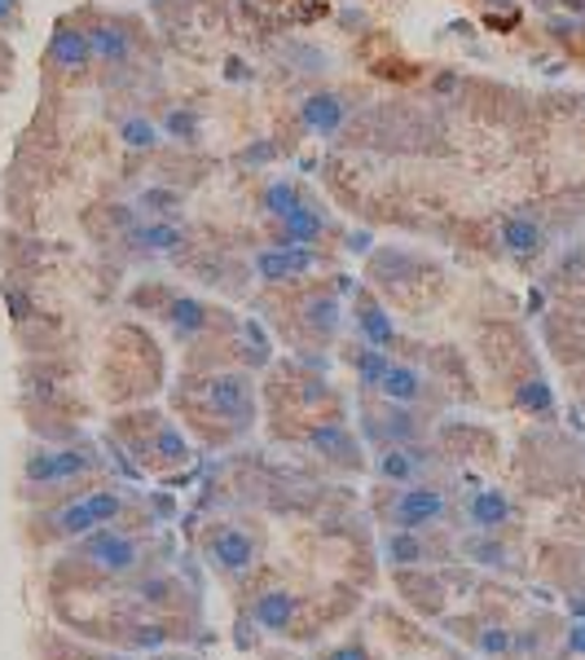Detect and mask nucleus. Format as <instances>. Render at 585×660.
I'll return each mask as SVG.
<instances>
[{
	"label": "nucleus",
	"mask_w": 585,
	"mask_h": 660,
	"mask_svg": "<svg viewBox=\"0 0 585 660\" xmlns=\"http://www.w3.org/2000/svg\"><path fill=\"white\" fill-rule=\"evenodd\" d=\"M203 401L212 414H221L234 427H252L256 423V387L247 374H212L203 383Z\"/></svg>",
	"instance_id": "1"
},
{
	"label": "nucleus",
	"mask_w": 585,
	"mask_h": 660,
	"mask_svg": "<svg viewBox=\"0 0 585 660\" xmlns=\"http://www.w3.org/2000/svg\"><path fill=\"white\" fill-rule=\"evenodd\" d=\"M84 560H88L93 568H102V573L119 577V573H132V568L141 564V551H137L132 537H124V533H115L110 524H102V529H93V533L84 537Z\"/></svg>",
	"instance_id": "2"
},
{
	"label": "nucleus",
	"mask_w": 585,
	"mask_h": 660,
	"mask_svg": "<svg viewBox=\"0 0 585 660\" xmlns=\"http://www.w3.org/2000/svg\"><path fill=\"white\" fill-rule=\"evenodd\" d=\"M317 265H321V256H317L312 247H299V243H278V247H265V252L256 256V274H260V283H274V287L312 274Z\"/></svg>",
	"instance_id": "3"
},
{
	"label": "nucleus",
	"mask_w": 585,
	"mask_h": 660,
	"mask_svg": "<svg viewBox=\"0 0 585 660\" xmlns=\"http://www.w3.org/2000/svg\"><path fill=\"white\" fill-rule=\"evenodd\" d=\"M445 515V493L440 489H432V485H410L396 502H392V520L401 524V529H427V524H436Z\"/></svg>",
	"instance_id": "4"
},
{
	"label": "nucleus",
	"mask_w": 585,
	"mask_h": 660,
	"mask_svg": "<svg viewBox=\"0 0 585 660\" xmlns=\"http://www.w3.org/2000/svg\"><path fill=\"white\" fill-rule=\"evenodd\" d=\"M88 44H93V62L102 66H124L137 49V35L124 18H102L97 26H88Z\"/></svg>",
	"instance_id": "5"
},
{
	"label": "nucleus",
	"mask_w": 585,
	"mask_h": 660,
	"mask_svg": "<svg viewBox=\"0 0 585 660\" xmlns=\"http://www.w3.org/2000/svg\"><path fill=\"white\" fill-rule=\"evenodd\" d=\"M49 62L57 71H88L93 66V44H88V26L79 22H57L49 35Z\"/></svg>",
	"instance_id": "6"
},
{
	"label": "nucleus",
	"mask_w": 585,
	"mask_h": 660,
	"mask_svg": "<svg viewBox=\"0 0 585 660\" xmlns=\"http://www.w3.org/2000/svg\"><path fill=\"white\" fill-rule=\"evenodd\" d=\"M432 467V454L427 449H414V440L410 445H383L379 449V458H374V471L383 476V480H392V485H410L418 471H427Z\"/></svg>",
	"instance_id": "7"
},
{
	"label": "nucleus",
	"mask_w": 585,
	"mask_h": 660,
	"mask_svg": "<svg viewBox=\"0 0 585 660\" xmlns=\"http://www.w3.org/2000/svg\"><path fill=\"white\" fill-rule=\"evenodd\" d=\"M308 449L321 454V458H330V462H339V467H357V458H361L357 436L343 423H317L308 432Z\"/></svg>",
	"instance_id": "8"
},
{
	"label": "nucleus",
	"mask_w": 585,
	"mask_h": 660,
	"mask_svg": "<svg viewBox=\"0 0 585 660\" xmlns=\"http://www.w3.org/2000/svg\"><path fill=\"white\" fill-rule=\"evenodd\" d=\"M502 247H507L511 256H520V260H533V256H542V247H546V230L538 225V216L511 212V216L502 221Z\"/></svg>",
	"instance_id": "9"
},
{
	"label": "nucleus",
	"mask_w": 585,
	"mask_h": 660,
	"mask_svg": "<svg viewBox=\"0 0 585 660\" xmlns=\"http://www.w3.org/2000/svg\"><path fill=\"white\" fill-rule=\"evenodd\" d=\"M418 432H423V423L410 414V405H392V401H387L383 414H374V418L365 423V436H374V440H383V445H410Z\"/></svg>",
	"instance_id": "10"
},
{
	"label": "nucleus",
	"mask_w": 585,
	"mask_h": 660,
	"mask_svg": "<svg viewBox=\"0 0 585 660\" xmlns=\"http://www.w3.org/2000/svg\"><path fill=\"white\" fill-rule=\"evenodd\" d=\"M212 564L221 573H247L256 564V542L243 529H221L212 537Z\"/></svg>",
	"instance_id": "11"
},
{
	"label": "nucleus",
	"mask_w": 585,
	"mask_h": 660,
	"mask_svg": "<svg viewBox=\"0 0 585 660\" xmlns=\"http://www.w3.org/2000/svg\"><path fill=\"white\" fill-rule=\"evenodd\" d=\"M128 243L141 247V252L168 256V252H181V247H185V230L172 225V221H137V225H128Z\"/></svg>",
	"instance_id": "12"
},
{
	"label": "nucleus",
	"mask_w": 585,
	"mask_h": 660,
	"mask_svg": "<svg viewBox=\"0 0 585 660\" xmlns=\"http://www.w3.org/2000/svg\"><path fill=\"white\" fill-rule=\"evenodd\" d=\"M299 115H304V128H308V132L330 137V132H339V124L348 119V102H343L339 93H312Z\"/></svg>",
	"instance_id": "13"
},
{
	"label": "nucleus",
	"mask_w": 585,
	"mask_h": 660,
	"mask_svg": "<svg viewBox=\"0 0 585 660\" xmlns=\"http://www.w3.org/2000/svg\"><path fill=\"white\" fill-rule=\"evenodd\" d=\"M423 392H427V379L414 365H401V361H392L387 374H383V383H379V396L392 401V405H418Z\"/></svg>",
	"instance_id": "14"
},
{
	"label": "nucleus",
	"mask_w": 585,
	"mask_h": 660,
	"mask_svg": "<svg viewBox=\"0 0 585 660\" xmlns=\"http://www.w3.org/2000/svg\"><path fill=\"white\" fill-rule=\"evenodd\" d=\"M467 515H471V524H476L480 533H493V529H502V524L511 520V502H507V493H498V489H480V493H471Z\"/></svg>",
	"instance_id": "15"
},
{
	"label": "nucleus",
	"mask_w": 585,
	"mask_h": 660,
	"mask_svg": "<svg viewBox=\"0 0 585 660\" xmlns=\"http://www.w3.org/2000/svg\"><path fill=\"white\" fill-rule=\"evenodd\" d=\"M278 230H283V238H287V243L312 247V243L326 234V212H317V207H308V203H304V207H295V212L287 216V221H283V225H278Z\"/></svg>",
	"instance_id": "16"
},
{
	"label": "nucleus",
	"mask_w": 585,
	"mask_h": 660,
	"mask_svg": "<svg viewBox=\"0 0 585 660\" xmlns=\"http://www.w3.org/2000/svg\"><path fill=\"white\" fill-rule=\"evenodd\" d=\"M168 327H172V334H181V339L208 330V305L194 300V296H172V305H168Z\"/></svg>",
	"instance_id": "17"
},
{
	"label": "nucleus",
	"mask_w": 585,
	"mask_h": 660,
	"mask_svg": "<svg viewBox=\"0 0 585 660\" xmlns=\"http://www.w3.org/2000/svg\"><path fill=\"white\" fill-rule=\"evenodd\" d=\"M339 318H343V305L334 291H312L304 300V322L317 330V334H334L339 330Z\"/></svg>",
	"instance_id": "18"
},
{
	"label": "nucleus",
	"mask_w": 585,
	"mask_h": 660,
	"mask_svg": "<svg viewBox=\"0 0 585 660\" xmlns=\"http://www.w3.org/2000/svg\"><path fill=\"white\" fill-rule=\"evenodd\" d=\"M252 617H256V626H265V630H287L295 621V599L287 590H269V595L256 599Z\"/></svg>",
	"instance_id": "19"
},
{
	"label": "nucleus",
	"mask_w": 585,
	"mask_h": 660,
	"mask_svg": "<svg viewBox=\"0 0 585 660\" xmlns=\"http://www.w3.org/2000/svg\"><path fill=\"white\" fill-rule=\"evenodd\" d=\"M357 330H361V339L370 343V348H392L396 343V322L387 318V309H379V305H361V313H357Z\"/></svg>",
	"instance_id": "20"
},
{
	"label": "nucleus",
	"mask_w": 585,
	"mask_h": 660,
	"mask_svg": "<svg viewBox=\"0 0 585 660\" xmlns=\"http://www.w3.org/2000/svg\"><path fill=\"white\" fill-rule=\"evenodd\" d=\"M53 529H57L62 537H88V533L102 529V524H97V515L88 511V502L79 498V502H66V507L53 511Z\"/></svg>",
	"instance_id": "21"
},
{
	"label": "nucleus",
	"mask_w": 585,
	"mask_h": 660,
	"mask_svg": "<svg viewBox=\"0 0 585 660\" xmlns=\"http://www.w3.org/2000/svg\"><path fill=\"white\" fill-rule=\"evenodd\" d=\"M260 207L283 225L295 207H304V194H299V185H291V181H269L265 194H260Z\"/></svg>",
	"instance_id": "22"
},
{
	"label": "nucleus",
	"mask_w": 585,
	"mask_h": 660,
	"mask_svg": "<svg viewBox=\"0 0 585 660\" xmlns=\"http://www.w3.org/2000/svg\"><path fill=\"white\" fill-rule=\"evenodd\" d=\"M119 141H124L128 150H137V155H150L163 137H159V128H155L146 115H128V119L119 124Z\"/></svg>",
	"instance_id": "23"
},
{
	"label": "nucleus",
	"mask_w": 585,
	"mask_h": 660,
	"mask_svg": "<svg viewBox=\"0 0 585 660\" xmlns=\"http://www.w3.org/2000/svg\"><path fill=\"white\" fill-rule=\"evenodd\" d=\"M163 132H168L172 141H181V146H199L203 119H199V110H190V106H172L168 119H163Z\"/></svg>",
	"instance_id": "24"
},
{
	"label": "nucleus",
	"mask_w": 585,
	"mask_h": 660,
	"mask_svg": "<svg viewBox=\"0 0 585 660\" xmlns=\"http://www.w3.org/2000/svg\"><path fill=\"white\" fill-rule=\"evenodd\" d=\"M181 207V194L168 190V185H155V190H141L137 194V212H146L150 221H172Z\"/></svg>",
	"instance_id": "25"
},
{
	"label": "nucleus",
	"mask_w": 585,
	"mask_h": 660,
	"mask_svg": "<svg viewBox=\"0 0 585 660\" xmlns=\"http://www.w3.org/2000/svg\"><path fill=\"white\" fill-rule=\"evenodd\" d=\"M387 365H392V356H387L383 348H370V343H365V348L357 352V383H361L365 392H379Z\"/></svg>",
	"instance_id": "26"
},
{
	"label": "nucleus",
	"mask_w": 585,
	"mask_h": 660,
	"mask_svg": "<svg viewBox=\"0 0 585 660\" xmlns=\"http://www.w3.org/2000/svg\"><path fill=\"white\" fill-rule=\"evenodd\" d=\"M150 449H155V458H159V462H168V467H181V462L190 458V440H185V436H181L172 423H163V427L155 432Z\"/></svg>",
	"instance_id": "27"
},
{
	"label": "nucleus",
	"mask_w": 585,
	"mask_h": 660,
	"mask_svg": "<svg viewBox=\"0 0 585 660\" xmlns=\"http://www.w3.org/2000/svg\"><path fill=\"white\" fill-rule=\"evenodd\" d=\"M387 560H392V564H423V560H427V546L418 542L414 529H396V533L387 537Z\"/></svg>",
	"instance_id": "28"
},
{
	"label": "nucleus",
	"mask_w": 585,
	"mask_h": 660,
	"mask_svg": "<svg viewBox=\"0 0 585 660\" xmlns=\"http://www.w3.org/2000/svg\"><path fill=\"white\" fill-rule=\"evenodd\" d=\"M88 467H93V454H88V449H53V471H57V485H71V480H79Z\"/></svg>",
	"instance_id": "29"
},
{
	"label": "nucleus",
	"mask_w": 585,
	"mask_h": 660,
	"mask_svg": "<svg viewBox=\"0 0 585 660\" xmlns=\"http://www.w3.org/2000/svg\"><path fill=\"white\" fill-rule=\"evenodd\" d=\"M22 476L35 485V489H57V471H53V449H31Z\"/></svg>",
	"instance_id": "30"
},
{
	"label": "nucleus",
	"mask_w": 585,
	"mask_h": 660,
	"mask_svg": "<svg viewBox=\"0 0 585 660\" xmlns=\"http://www.w3.org/2000/svg\"><path fill=\"white\" fill-rule=\"evenodd\" d=\"M84 502H88V511L97 515V524H115V520L124 515V498L110 493V489H97V493H88Z\"/></svg>",
	"instance_id": "31"
},
{
	"label": "nucleus",
	"mask_w": 585,
	"mask_h": 660,
	"mask_svg": "<svg viewBox=\"0 0 585 660\" xmlns=\"http://www.w3.org/2000/svg\"><path fill=\"white\" fill-rule=\"evenodd\" d=\"M520 405H524V409H551V387H546L542 379L524 383V387H520Z\"/></svg>",
	"instance_id": "32"
},
{
	"label": "nucleus",
	"mask_w": 585,
	"mask_h": 660,
	"mask_svg": "<svg viewBox=\"0 0 585 660\" xmlns=\"http://www.w3.org/2000/svg\"><path fill=\"white\" fill-rule=\"evenodd\" d=\"M471 555H476V560H485V564H493V568H502V564H507V551H502V546H493V542H476V546H471Z\"/></svg>",
	"instance_id": "33"
},
{
	"label": "nucleus",
	"mask_w": 585,
	"mask_h": 660,
	"mask_svg": "<svg viewBox=\"0 0 585 660\" xmlns=\"http://www.w3.org/2000/svg\"><path fill=\"white\" fill-rule=\"evenodd\" d=\"M480 648H485L489 657H502V652L511 648V639H507V630H485V639H480Z\"/></svg>",
	"instance_id": "34"
},
{
	"label": "nucleus",
	"mask_w": 585,
	"mask_h": 660,
	"mask_svg": "<svg viewBox=\"0 0 585 660\" xmlns=\"http://www.w3.org/2000/svg\"><path fill=\"white\" fill-rule=\"evenodd\" d=\"M18 18V0H0V26H13Z\"/></svg>",
	"instance_id": "35"
},
{
	"label": "nucleus",
	"mask_w": 585,
	"mask_h": 660,
	"mask_svg": "<svg viewBox=\"0 0 585 660\" xmlns=\"http://www.w3.org/2000/svg\"><path fill=\"white\" fill-rule=\"evenodd\" d=\"M141 595H146L150 604H159V599L168 595V586H163V582H150V586H141Z\"/></svg>",
	"instance_id": "36"
},
{
	"label": "nucleus",
	"mask_w": 585,
	"mask_h": 660,
	"mask_svg": "<svg viewBox=\"0 0 585 660\" xmlns=\"http://www.w3.org/2000/svg\"><path fill=\"white\" fill-rule=\"evenodd\" d=\"M137 635H141L137 643H146V648H159V643H163V630H155V626H150V630H137Z\"/></svg>",
	"instance_id": "37"
},
{
	"label": "nucleus",
	"mask_w": 585,
	"mask_h": 660,
	"mask_svg": "<svg viewBox=\"0 0 585 660\" xmlns=\"http://www.w3.org/2000/svg\"><path fill=\"white\" fill-rule=\"evenodd\" d=\"M326 660H365V652H357V648H339V652H330Z\"/></svg>",
	"instance_id": "38"
},
{
	"label": "nucleus",
	"mask_w": 585,
	"mask_h": 660,
	"mask_svg": "<svg viewBox=\"0 0 585 660\" xmlns=\"http://www.w3.org/2000/svg\"><path fill=\"white\" fill-rule=\"evenodd\" d=\"M573 648H577V652H585V630H577V639H573Z\"/></svg>",
	"instance_id": "39"
}]
</instances>
